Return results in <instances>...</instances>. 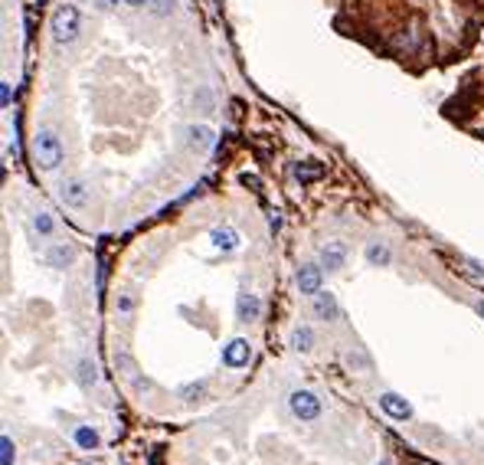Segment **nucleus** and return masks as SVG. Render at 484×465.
I'll return each mask as SVG.
<instances>
[{"label": "nucleus", "mask_w": 484, "mask_h": 465, "mask_svg": "<svg viewBox=\"0 0 484 465\" xmlns=\"http://www.w3.org/2000/svg\"><path fill=\"white\" fill-rule=\"evenodd\" d=\"M82 33V13L76 4H59L49 17V37L56 46H72Z\"/></svg>", "instance_id": "nucleus-1"}, {"label": "nucleus", "mask_w": 484, "mask_h": 465, "mask_svg": "<svg viewBox=\"0 0 484 465\" xmlns=\"http://www.w3.org/2000/svg\"><path fill=\"white\" fill-rule=\"evenodd\" d=\"M30 151H33V164L39 171H56L63 164V141L53 128H37L33 141H30Z\"/></svg>", "instance_id": "nucleus-2"}, {"label": "nucleus", "mask_w": 484, "mask_h": 465, "mask_svg": "<svg viewBox=\"0 0 484 465\" xmlns=\"http://www.w3.org/2000/svg\"><path fill=\"white\" fill-rule=\"evenodd\" d=\"M288 409H292L294 419H301V423H314V419L321 416V397L311 393V390H294L292 397H288Z\"/></svg>", "instance_id": "nucleus-3"}, {"label": "nucleus", "mask_w": 484, "mask_h": 465, "mask_svg": "<svg viewBox=\"0 0 484 465\" xmlns=\"http://www.w3.org/2000/svg\"><path fill=\"white\" fill-rule=\"evenodd\" d=\"M56 193H59V200L66 203V207H86L89 203V184L82 181V177H66V181H59V187H56Z\"/></svg>", "instance_id": "nucleus-4"}, {"label": "nucleus", "mask_w": 484, "mask_h": 465, "mask_svg": "<svg viewBox=\"0 0 484 465\" xmlns=\"http://www.w3.org/2000/svg\"><path fill=\"white\" fill-rule=\"evenodd\" d=\"M249 357H252V344H249L246 338H233V341L223 348V364H226V367H233V371L246 367Z\"/></svg>", "instance_id": "nucleus-5"}, {"label": "nucleus", "mask_w": 484, "mask_h": 465, "mask_svg": "<svg viewBox=\"0 0 484 465\" xmlns=\"http://www.w3.org/2000/svg\"><path fill=\"white\" fill-rule=\"evenodd\" d=\"M321 279H324V266H301L298 269V276H294V285H298V292L301 295H318L321 292Z\"/></svg>", "instance_id": "nucleus-6"}, {"label": "nucleus", "mask_w": 484, "mask_h": 465, "mask_svg": "<svg viewBox=\"0 0 484 465\" xmlns=\"http://www.w3.org/2000/svg\"><path fill=\"white\" fill-rule=\"evenodd\" d=\"M236 318L239 321H259L262 318V302H259L256 292H242L236 295Z\"/></svg>", "instance_id": "nucleus-7"}, {"label": "nucleus", "mask_w": 484, "mask_h": 465, "mask_svg": "<svg viewBox=\"0 0 484 465\" xmlns=\"http://www.w3.org/2000/svg\"><path fill=\"white\" fill-rule=\"evenodd\" d=\"M46 262L53 269H69L76 262V246H72V243H53L46 253Z\"/></svg>", "instance_id": "nucleus-8"}, {"label": "nucleus", "mask_w": 484, "mask_h": 465, "mask_svg": "<svg viewBox=\"0 0 484 465\" xmlns=\"http://www.w3.org/2000/svg\"><path fill=\"white\" fill-rule=\"evenodd\" d=\"M321 266L327 269V272L344 269L347 266V246H344V243H327V246L321 249Z\"/></svg>", "instance_id": "nucleus-9"}, {"label": "nucleus", "mask_w": 484, "mask_h": 465, "mask_svg": "<svg viewBox=\"0 0 484 465\" xmlns=\"http://www.w3.org/2000/svg\"><path fill=\"white\" fill-rule=\"evenodd\" d=\"M380 407H383V413H389L393 419H409V416H412L409 400L399 397V393H383V397H380Z\"/></svg>", "instance_id": "nucleus-10"}, {"label": "nucleus", "mask_w": 484, "mask_h": 465, "mask_svg": "<svg viewBox=\"0 0 484 465\" xmlns=\"http://www.w3.org/2000/svg\"><path fill=\"white\" fill-rule=\"evenodd\" d=\"M314 314H318V318H324V321H334V318H337V314H341V308H337V298H334L331 292H318L314 295Z\"/></svg>", "instance_id": "nucleus-11"}, {"label": "nucleus", "mask_w": 484, "mask_h": 465, "mask_svg": "<svg viewBox=\"0 0 484 465\" xmlns=\"http://www.w3.org/2000/svg\"><path fill=\"white\" fill-rule=\"evenodd\" d=\"M30 227H33V233H37L39 239H49L56 233V219H53V213H46V210H33Z\"/></svg>", "instance_id": "nucleus-12"}, {"label": "nucleus", "mask_w": 484, "mask_h": 465, "mask_svg": "<svg viewBox=\"0 0 484 465\" xmlns=\"http://www.w3.org/2000/svg\"><path fill=\"white\" fill-rule=\"evenodd\" d=\"M209 239H213V246L223 249V253H233V249H239V233L233 227H216L213 233H209Z\"/></svg>", "instance_id": "nucleus-13"}, {"label": "nucleus", "mask_w": 484, "mask_h": 465, "mask_svg": "<svg viewBox=\"0 0 484 465\" xmlns=\"http://www.w3.org/2000/svg\"><path fill=\"white\" fill-rule=\"evenodd\" d=\"M324 174V167L321 164H314V161H298L294 164V181L298 184H311V181H318Z\"/></svg>", "instance_id": "nucleus-14"}, {"label": "nucleus", "mask_w": 484, "mask_h": 465, "mask_svg": "<svg viewBox=\"0 0 484 465\" xmlns=\"http://www.w3.org/2000/svg\"><path fill=\"white\" fill-rule=\"evenodd\" d=\"M76 377H79V383H82V387H96V383H98L96 361H92V357H82V361H79V367H76Z\"/></svg>", "instance_id": "nucleus-15"}, {"label": "nucleus", "mask_w": 484, "mask_h": 465, "mask_svg": "<svg viewBox=\"0 0 484 465\" xmlns=\"http://www.w3.org/2000/svg\"><path fill=\"white\" fill-rule=\"evenodd\" d=\"M72 439H76L79 449H89V452H92V449H98V442H102V439H98V433L92 426H76V429H72Z\"/></svg>", "instance_id": "nucleus-16"}, {"label": "nucleus", "mask_w": 484, "mask_h": 465, "mask_svg": "<svg viewBox=\"0 0 484 465\" xmlns=\"http://www.w3.org/2000/svg\"><path fill=\"white\" fill-rule=\"evenodd\" d=\"M187 141H190L193 148H209V144H213V128H207V125H190V128H187Z\"/></svg>", "instance_id": "nucleus-17"}, {"label": "nucleus", "mask_w": 484, "mask_h": 465, "mask_svg": "<svg viewBox=\"0 0 484 465\" xmlns=\"http://www.w3.org/2000/svg\"><path fill=\"white\" fill-rule=\"evenodd\" d=\"M311 344H314V331L311 328H308V324H304V328H294L292 331V348L294 351H311Z\"/></svg>", "instance_id": "nucleus-18"}, {"label": "nucleus", "mask_w": 484, "mask_h": 465, "mask_svg": "<svg viewBox=\"0 0 484 465\" xmlns=\"http://www.w3.org/2000/svg\"><path fill=\"white\" fill-rule=\"evenodd\" d=\"M207 380H197V383H187V387H181L177 390V397L181 400H187V403H193V400H203V393H207Z\"/></svg>", "instance_id": "nucleus-19"}, {"label": "nucleus", "mask_w": 484, "mask_h": 465, "mask_svg": "<svg viewBox=\"0 0 484 465\" xmlns=\"http://www.w3.org/2000/svg\"><path fill=\"white\" fill-rule=\"evenodd\" d=\"M367 262H370V266H386L389 249L383 246V243H370V246H367Z\"/></svg>", "instance_id": "nucleus-20"}, {"label": "nucleus", "mask_w": 484, "mask_h": 465, "mask_svg": "<svg viewBox=\"0 0 484 465\" xmlns=\"http://www.w3.org/2000/svg\"><path fill=\"white\" fill-rule=\"evenodd\" d=\"M17 462V446H13V439L4 436L0 439V465H13Z\"/></svg>", "instance_id": "nucleus-21"}, {"label": "nucleus", "mask_w": 484, "mask_h": 465, "mask_svg": "<svg viewBox=\"0 0 484 465\" xmlns=\"http://www.w3.org/2000/svg\"><path fill=\"white\" fill-rule=\"evenodd\" d=\"M148 10H151L154 17H171L174 10H177V4L174 0H148Z\"/></svg>", "instance_id": "nucleus-22"}, {"label": "nucleus", "mask_w": 484, "mask_h": 465, "mask_svg": "<svg viewBox=\"0 0 484 465\" xmlns=\"http://www.w3.org/2000/svg\"><path fill=\"white\" fill-rule=\"evenodd\" d=\"M134 308V295L131 292H124V295H118V312L122 314H128Z\"/></svg>", "instance_id": "nucleus-23"}, {"label": "nucleus", "mask_w": 484, "mask_h": 465, "mask_svg": "<svg viewBox=\"0 0 484 465\" xmlns=\"http://www.w3.org/2000/svg\"><path fill=\"white\" fill-rule=\"evenodd\" d=\"M92 4H96L98 10H112L115 4H118V0H92Z\"/></svg>", "instance_id": "nucleus-24"}, {"label": "nucleus", "mask_w": 484, "mask_h": 465, "mask_svg": "<svg viewBox=\"0 0 484 465\" xmlns=\"http://www.w3.org/2000/svg\"><path fill=\"white\" fill-rule=\"evenodd\" d=\"M0 98H4V105H10V82H4V86H0Z\"/></svg>", "instance_id": "nucleus-25"}, {"label": "nucleus", "mask_w": 484, "mask_h": 465, "mask_svg": "<svg viewBox=\"0 0 484 465\" xmlns=\"http://www.w3.org/2000/svg\"><path fill=\"white\" fill-rule=\"evenodd\" d=\"M128 7H148V0H124Z\"/></svg>", "instance_id": "nucleus-26"}, {"label": "nucleus", "mask_w": 484, "mask_h": 465, "mask_svg": "<svg viewBox=\"0 0 484 465\" xmlns=\"http://www.w3.org/2000/svg\"><path fill=\"white\" fill-rule=\"evenodd\" d=\"M478 314H481V318H484V298H481V302H478Z\"/></svg>", "instance_id": "nucleus-27"}, {"label": "nucleus", "mask_w": 484, "mask_h": 465, "mask_svg": "<svg viewBox=\"0 0 484 465\" xmlns=\"http://www.w3.org/2000/svg\"><path fill=\"white\" fill-rule=\"evenodd\" d=\"M380 465H393V462H386V459H383V462H380Z\"/></svg>", "instance_id": "nucleus-28"}, {"label": "nucleus", "mask_w": 484, "mask_h": 465, "mask_svg": "<svg viewBox=\"0 0 484 465\" xmlns=\"http://www.w3.org/2000/svg\"><path fill=\"white\" fill-rule=\"evenodd\" d=\"M86 465H89V462H86Z\"/></svg>", "instance_id": "nucleus-29"}]
</instances>
